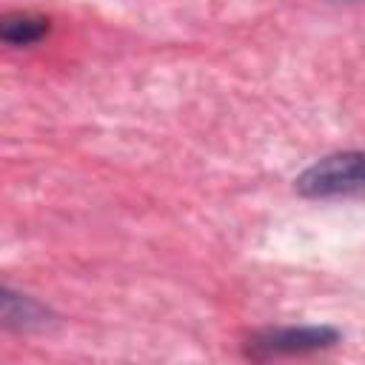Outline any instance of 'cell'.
<instances>
[{"mask_svg":"<svg viewBox=\"0 0 365 365\" xmlns=\"http://www.w3.org/2000/svg\"><path fill=\"white\" fill-rule=\"evenodd\" d=\"M0 314H3V325L9 331H43L46 325L54 322V314L48 305H43L40 299L29 297V294H20L9 285H3L0 291Z\"/></svg>","mask_w":365,"mask_h":365,"instance_id":"3957f363","label":"cell"},{"mask_svg":"<svg viewBox=\"0 0 365 365\" xmlns=\"http://www.w3.org/2000/svg\"><path fill=\"white\" fill-rule=\"evenodd\" d=\"M48 31H51L48 17L29 14V11H11V14H3V20H0V40L6 46H14V48L34 46Z\"/></svg>","mask_w":365,"mask_h":365,"instance_id":"277c9868","label":"cell"},{"mask_svg":"<svg viewBox=\"0 0 365 365\" xmlns=\"http://www.w3.org/2000/svg\"><path fill=\"white\" fill-rule=\"evenodd\" d=\"M342 334L331 325H279L265 328L248 336L245 354L251 359H274V356H302L334 348Z\"/></svg>","mask_w":365,"mask_h":365,"instance_id":"7a4b0ae2","label":"cell"},{"mask_svg":"<svg viewBox=\"0 0 365 365\" xmlns=\"http://www.w3.org/2000/svg\"><path fill=\"white\" fill-rule=\"evenodd\" d=\"M294 188L311 200L365 194V151H336L319 157L294 180Z\"/></svg>","mask_w":365,"mask_h":365,"instance_id":"6da1fadb","label":"cell"}]
</instances>
